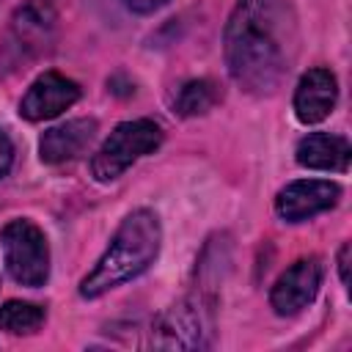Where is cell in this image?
<instances>
[{
  "instance_id": "1",
  "label": "cell",
  "mask_w": 352,
  "mask_h": 352,
  "mask_svg": "<svg viewBox=\"0 0 352 352\" xmlns=\"http://www.w3.org/2000/svg\"><path fill=\"white\" fill-rule=\"evenodd\" d=\"M223 52L228 74L242 91L275 94L300 55V22L292 0H236L226 22Z\"/></svg>"
},
{
  "instance_id": "2",
  "label": "cell",
  "mask_w": 352,
  "mask_h": 352,
  "mask_svg": "<svg viewBox=\"0 0 352 352\" xmlns=\"http://www.w3.org/2000/svg\"><path fill=\"white\" fill-rule=\"evenodd\" d=\"M160 245H162V226L157 212L151 209L129 212L116 228V234L110 236V245L104 248L99 261L80 280V297L96 300L135 280L140 272H146L157 261Z\"/></svg>"
},
{
  "instance_id": "3",
  "label": "cell",
  "mask_w": 352,
  "mask_h": 352,
  "mask_svg": "<svg viewBox=\"0 0 352 352\" xmlns=\"http://www.w3.org/2000/svg\"><path fill=\"white\" fill-rule=\"evenodd\" d=\"M162 138H165L162 126L157 121H151V118L121 121L104 138V143L96 148V154L91 157V176L96 182H113V179H118L138 160L154 154L160 148Z\"/></svg>"
},
{
  "instance_id": "4",
  "label": "cell",
  "mask_w": 352,
  "mask_h": 352,
  "mask_svg": "<svg viewBox=\"0 0 352 352\" xmlns=\"http://www.w3.org/2000/svg\"><path fill=\"white\" fill-rule=\"evenodd\" d=\"M0 250H3V264L6 272L11 275L14 283L38 289L50 278V245L44 231L28 220V217H14L0 228Z\"/></svg>"
},
{
  "instance_id": "5",
  "label": "cell",
  "mask_w": 352,
  "mask_h": 352,
  "mask_svg": "<svg viewBox=\"0 0 352 352\" xmlns=\"http://www.w3.org/2000/svg\"><path fill=\"white\" fill-rule=\"evenodd\" d=\"M154 349H204L212 344V308H204L201 300H179L165 308L154 327Z\"/></svg>"
},
{
  "instance_id": "6",
  "label": "cell",
  "mask_w": 352,
  "mask_h": 352,
  "mask_svg": "<svg viewBox=\"0 0 352 352\" xmlns=\"http://www.w3.org/2000/svg\"><path fill=\"white\" fill-rule=\"evenodd\" d=\"M52 28H55V14L50 3L30 0L28 6H22L11 19V28L0 52V63L8 69H19L22 63L41 55L52 38Z\"/></svg>"
},
{
  "instance_id": "7",
  "label": "cell",
  "mask_w": 352,
  "mask_h": 352,
  "mask_svg": "<svg viewBox=\"0 0 352 352\" xmlns=\"http://www.w3.org/2000/svg\"><path fill=\"white\" fill-rule=\"evenodd\" d=\"M322 278H324V264H322L319 256L297 258L292 267H286L280 272V278L270 289V305H272V311L278 316H294V314H300L319 294Z\"/></svg>"
},
{
  "instance_id": "8",
  "label": "cell",
  "mask_w": 352,
  "mask_h": 352,
  "mask_svg": "<svg viewBox=\"0 0 352 352\" xmlns=\"http://www.w3.org/2000/svg\"><path fill=\"white\" fill-rule=\"evenodd\" d=\"M341 198V187L330 179H297L289 182L275 195V214L286 223L311 220L327 209H333Z\"/></svg>"
},
{
  "instance_id": "9",
  "label": "cell",
  "mask_w": 352,
  "mask_h": 352,
  "mask_svg": "<svg viewBox=\"0 0 352 352\" xmlns=\"http://www.w3.org/2000/svg\"><path fill=\"white\" fill-rule=\"evenodd\" d=\"M80 99V85L60 72H44L30 82L19 102V116L25 121H50L69 110Z\"/></svg>"
},
{
  "instance_id": "10",
  "label": "cell",
  "mask_w": 352,
  "mask_h": 352,
  "mask_svg": "<svg viewBox=\"0 0 352 352\" xmlns=\"http://www.w3.org/2000/svg\"><path fill=\"white\" fill-rule=\"evenodd\" d=\"M338 102V80L330 69L314 66L308 69L294 88V116L300 124L324 121Z\"/></svg>"
},
{
  "instance_id": "11",
  "label": "cell",
  "mask_w": 352,
  "mask_h": 352,
  "mask_svg": "<svg viewBox=\"0 0 352 352\" xmlns=\"http://www.w3.org/2000/svg\"><path fill=\"white\" fill-rule=\"evenodd\" d=\"M96 118H72L58 126H50L38 140V157L47 165H63L82 157L96 140Z\"/></svg>"
},
{
  "instance_id": "12",
  "label": "cell",
  "mask_w": 352,
  "mask_h": 352,
  "mask_svg": "<svg viewBox=\"0 0 352 352\" xmlns=\"http://www.w3.org/2000/svg\"><path fill=\"white\" fill-rule=\"evenodd\" d=\"M294 160H297V165L311 168V170H338V173H344L349 168V160H352V146L344 135L311 132L297 143Z\"/></svg>"
},
{
  "instance_id": "13",
  "label": "cell",
  "mask_w": 352,
  "mask_h": 352,
  "mask_svg": "<svg viewBox=\"0 0 352 352\" xmlns=\"http://www.w3.org/2000/svg\"><path fill=\"white\" fill-rule=\"evenodd\" d=\"M220 96H223V94H220L217 82L201 77V80H190V82H184V85L176 91L173 107H176L179 116L192 118V116H204V113H209V110L220 102Z\"/></svg>"
},
{
  "instance_id": "14",
  "label": "cell",
  "mask_w": 352,
  "mask_h": 352,
  "mask_svg": "<svg viewBox=\"0 0 352 352\" xmlns=\"http://www.w3.org/2000/svg\"><path fill=\"white\" fill-rule=\"evenodd\" d=\"M44 319H47V314L36 302L8 300L0 305V330H6L11 336H30L44 324Z\"/></svg>"
},
{
  "instance_id": "15",
  "label": "cell",
  "mask_w": 352,
  "mask_h": 352,
  "mask_svg": "<svg viewBox=\"0 0 352 352\" xmlns=\"http://www.w3.org/2000/svg\"><path fill=\"white\" fill-rule=\"evenodd\" d=\"M11 165H14V143H11L8 132H6V129H0V179H6V176H8Z\"/></svg>"
},
{
  "instance_id": "16",
  "label": "cell",
  "mask_w": 352,
  "mask_h": 352,
  "mask_svg": "<svg viewBox=\"0 0 352 352\" xmlns=\"http://www.w3.org/2000/svg\"><path fill=\"white\" fill-rule=\"evenodd\" d=\"M168 0H124V6L132 14H154L157 8H162Z\"/></svg>"
},
{
  "instance_id": "17",
  "label": "cell",
  "mask_w": 352,
  "mask_h": 352,
  "mask_svg": "<svg viewBox=\"0 0 352 352\" xmlns=\"http://www.w3.org/2000/svg\"><path fill=\"white\" fill-rule=\"evenodd\" d=\"M349 250H352L349 242H344L341 250H338V275H341V283L344 286L349 283Z\"/></svg>"
}]
</instances>
